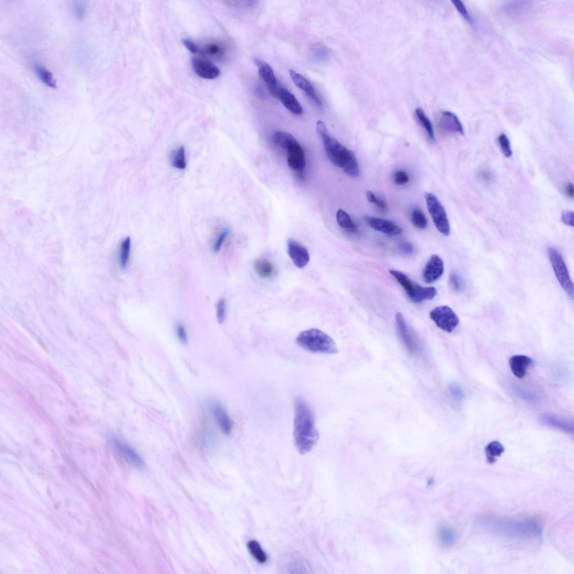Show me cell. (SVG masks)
<instances>
[{
  "label": "cell",
  "mask_w": 574,
  "mask_h": 574,
  "mask_svg": "<svg viewBox=\"0 0 574 574\" xmlns=\"http://www.w3.org/2000/svg\"><path fill=\"white\" fill-rule=\"evenodd\" d=\"M172 166L179 169H185L187 166L186 159L185 150L183 146L180 147L173 154L172 159Z\"/></svg>",
  "instance_id": "cell-27"
},
{
  "label": "cell",
  "mask_w": 574,
  "mask_h": 574,
  "mask_svg": "<svg viewBox=\"0 0 574 574\" xmlns=\"http://www.w3.org/2000/svg\"><path fill=\"white\" fill-rule=\"evenodd\" d=\"M549 259L552 264L553 271L561 286L569 297L573 298L574 286L571 276L564 260L558 250L554 247H550L548 250Z\"/></svg>",
  "instance_id": "cell-6"
},
{
  "label": "cell",
  "mask_w": 574,
  "mask_h": 574,
  "mask_svg": "<svg viewBox=\"0 0 574 574\" xmlns=\"http://www.w3.org/2000/svg\"><path fill=\"white\" fill-rule=\"evenodd\" d=\"M395 323L398 336L408 352L414 356L419 355L421 352L420 346L408 329L405 319L401 313H396Z\"/></svg>",
  "instance_id": "cell-9"
},
{
  "label": "cell",
  "mask_w": 574,
  "mask_h": 574,
  "mask_svg": "<svg viewBox=\"0 0 574 574\" xmlns=\"http://www.w3.org/2000/svg\"><path fill=\"white\" fill-rule=\"evenodd\" d=\"M205 51L210 56L214 57L220 56L224 53V49L220 45L217 43H210L206 45Z\"/></svg>",
  "instance_id": "cell-34"
},
{
  "label": "cell",
  "mask_w": 574,
  "mask_h": 574,
  "mask_svg": "<svg viewBox=\"0 0 574 574\" xmlns=\"http://www.w3.org/2000/svg\"><path fill=\"white\" fill-rule=\"evenodd\" d=\"M183 43L185 46L187 47L190 51L193 53H197L200 52L199 46L192 40L188 39L183 40Z\"/></svg>",
  "instance_id": "cell-42"
},
{
  "label": "cell",
  "mask_w": 574,
  "mask_h": 574,
  "mask_svg": "<svg viewBox=\"0 0 574 574\" xmlns=\"http://www.w3.org/2000/svg\"><path fill=\"white\" fill-rule=\"evenodd\" d=\"M276 97L279 98L284 106L293 114L301 115L304 114L303 107L290 91L285 88H279Z\"/></svg>",
  "instance_id": "cell-19"
},
{
  "label": "cell",
  "mask_w": 574,
  "mask_h": 574,
  "mask_svg": "<svg viewBox=\"0 0 574 574\" xmlns=\"http://www.w3.org/2000/svg\"><path fill=\"white\" fill-rule=\"evenodd\" d=\"M574 212L571 210H564L561 214V221L568 226L574 227Z\"/></svg>",
  "instance_id": "cell-39"
},
{
  "label": "cell",
  "mask_w": 574,
  "mask_h": 574,
  "mask_svg": "<svg viewBox=\"0 0 574 574\" xmlns=\"http://www.w3.org/2000/svg\"><path fill=\"white\" fill-rule=\"evenodd\" d=\"M209 408L221 430L225 434H230L232 429V422L225 408L220 403L212 402L209 404Z\"/></svg>",
  "instance_id": "cell-14"
},
{
  "label": "cell",
  "mask_w": 574,
  "mask_h": 574,
  "mask_svg": "<svg viewBox=\"0 0 574 574\" xmlns=\"http://www.w3.org/2000/svg\"><path fill=\"white\" fill-rule=\"evenodd\" d=\"M316 131L330 162L350 177L360 176V167L354 153L329 134L324 122L317 121Z\"/></svg>",
  "instance_id": "cell-2"
},
{
  "label": "cell",
  "mask_w": 574,
  "mask_h": 574,
  "mask_svg": "<svg viewBox=\"0 0 574 574\" xmlns=\"http://www.w3.org/2000/svg\"><path fill=\"white\" fill-rule=\"evenodd\" d=\"M428 212L439 232L445 236L451 234V225L445 208L437 197L430 192L424 194Z\"/></svg>",
  "instance_id": "cell-7"
},
{
  "label": "cell",
  "mask_w": 574,
  "mask_h": 574,
  "mask_svg": "<svg viewBox=\"0 0 574 574\" xmlns=\"http://www.w3.org/2000/svg\"><path fill=\"white\" fill-rule=\"evenodd\" d=\"M192 65L194 72L204 79H214L220 76V70L217 66L205 60L193 58Z\"/></svg>",
  "instance_id": "cell-15"
},
{
  "label": "cell",
  "mask_w": 574,
  "mask_h": 574,
  "mask_svg": "<svg viewBox=\"0 0 574 574\" xmlns=\"http://www.w3.org/2000/svg\"><path fill=\"white\" fill-rule=\"evenodd\" d=\"M366 197L367 200L372 204H375L377 207L382 210H385L387 208L386 205L383 201L378 199L375 196V194L371 191L366 192Z\"/></svg>",
  "instance_id": "cell-33"
},
{
  "label": "cell",
  "mask_w": 574,
  "mask_h": 574,
  "mask_svg": "<svg viewBox=\"0 0 574 574\" xmlns=\"http://www.w3.org/2000/svg\"><path fill=\"white\" fill-rule=\"evenodd\" d=\"M444 272V263L443 259L438 255H433L424 268L422 277L425 282L433 283L441 277Z\"/></svg>",
  "instance_id": "cell-11"
},
{
  "label": "cell",
  "mask_w": 574,
  "mask_h": 574,
  "mask_svg": "<svg viewBox=\"0 0 574 574\" xmlns=\"http://www.w3.org/2000/svg\"><path fill=\"white\" fill-rule=\"evenodd\" d=\"M450 283H451V286L456 291H459L460 289V282L459 277L457 274H453L450 278Z\"/></svg>",
  "instance_id": "cell-44"
},
{
  "label": "cell",
  "mask_w": 574,
  "mask_h": 574,
  "mask_svg": "<svg viewBox=\"0 0 574 574\" xmlns=\"http://www.w3.org/2000/svg\"><path fill=\"white\" fill-rule=\"evenodd\" d=\"M505 448L503 446L497 441L491 442L486 446L485 452L487 462L490 464H494L497 461V458L501 457Z\"/></svg>",
  "instance_id": "cell-22"
},
{
  "label": "cell",
  "mask_w": 574,
  "mask_h": 574,
  "mask_svg": "<svg viewBox=\"0 0 574 574\" xmlns=\"http://www.w3.org/2000/svg\"><path fill=\"white\" fill-rule=\"evenodd\" d=\"M478 178L485 184H490L494 181V176L489 169H485L478 173Z\"/></svg>",
  "instance_id": "cell-36"
},
{
  "label": "cell",
  "mask_w": 574,
  "mask_h": 574,
  "mask_svg": "<svg viewBox=\"0 0 574 574\" xmlns=\"http://www.w3.org/2000/svg\"><path fill=\"white\" fill-rule=\"evenodd\" d=\"M450 389H451V391L452 392L453 395L455 396L456 398H460L461 393L459 388L458 387L457 385H452L451 387H450Z\"/></svg>",
  "instance_id": "cell-46"
},
{
  "label": "cell",
  "mask_w": 574,
  "mask_h": 574,
  "mask_svg": "<svg viewBox=\"0 0 574 574\" xmlns=\"http://www.w3.org/2000/svg\"><path fill=\"white\" fill-rule=\"evenodd\" d=\"M230 232V231L229 229H226L219 236L214 246L213 251L214 253H218V252L220 251L223 243H224L226 238L229 236Z\"/></svg>",
  "instance_id": "cell-37"
},
{
  "label": "cell",
  "mask_w": 574,
  "mask_h": 574,
  "mask_svg": "<svg viewBox=\"0 0 574 574\" xmlns=\"http://www.w3.org/2000/svg\"><path fill=\"white\" fill-rule=\"evenodd\" d=\"M442 129L448 133H457L464 135V127L456 114L450 111L442 113L439 121Z\"/></svg>",
  "instance_id": "cell-16"
},
{
  "label": "cell",
  "mask_w": 574,
  "mask_h": 574,
  "mask_svg": "<svg viewBox=\"0 0 574 574\" xmlns=\"http://www.w3.org/2000/svg\"><path fill=\"white\" fill-rule=\"evenodd\" d=\"M75 10L77 16L79 18L84 17L85 14V6L83 2H77L75 5Z\"/></svg>",
  "instance_id": "cell-43"
},
{
  "label": "cell",
  "mask_w": 574,
  "mask_h": 574,
  "mask_svg": "<svg viewBox=\"0 0 574 574\" xmlns=\"http://www.w3.org/2000/svg\"><path fill=\"white\" fill-rule=\"evenodd\" d=\"M287 253L294 265L299 269H303L306 266L310 259L306 248L291 238L287 242Z\"/></svg>",
  "instance_id": "cell-10"
},
{
  "label": "cell",
  "mask_w": 574,
  "mask_h": 574,
  "mask_svg": "<svg viewBox=\"0 0 574 574\" xmlns=\"http://www.w3.org/2000/svg\"><path fill=\"white\" fill-rule=\"evenodd\" d=\"M429 317L437 327L445 332L451 333L459 324V317L448 306H440L429 312Z\"/></svg>",
  "instance_id": "cell-8"
},
{
  "label": "cell",
  "mask_w": 574,
  "mask_h": 574,
  "mask_svg": "<svg viewBox=\"0 0 574 574\" xmlns=\"http://www.w3.org/2000/svg\"><path fill=\"white\" fill-rule=\"evenodd\" d=\"M389 272L403 288L409 298L414 303L420 304L425 301L432 300L437 294L435 288L421 286L419 284L413 282L402 271L391 269Z\"/></svg>",
  "instance_id": "cell-5"
},
{
  "label": "cell",
  "mask_w": 574,
  "mask_h": 574,
  "mask_svg": "<svg viewBox=\"0 0 574 574\" xmlns=\"http://www.w3.org/2000/svg\"><path fill=\"white\" fill-rule=\"evenodd\" d=\"M372 229L391 236H397L402 233L403 230L394 222L385 219L366 216L365 218Z\"/></svg>",
  "instance_id": "cell-13"
},
{
  "label": "cell",
  "mask_w": 574,
  "mask_h": 574,
  "mask_svg": "<svg viewBox=\"0 0 574 574\" xmlns=\"http://www.w3.org/2000/svg\"><path fill=\"white\" fill-rule=\"evenodd\" d=\"M411 221L417 229L424 230L427 228L428 221L426 216L422 210L416 209L413 210L411 214Z\"/></svg>",
  "instance_id": "cell-28"
},
{
  "label": "cell",
  "mask_w": 574,
  "mask_h": 574,
  "mask_svg": "<svg viewBox=\"0 0 574 574\" xmlns=\"http://www.w3.org/2000/svg\"><path fill=\"white\" fill-rule=\"evenodd\" d=\"M509 365L515 377L523 379L525 377L528 368L533 365V360L524 355H516L510 358Z\"/></svg>",
  "instance_id": "cell-20"
},
{
  "label": "cell",
  "mask_w": 574,
  "mask_h": 574,
  "mask_svg": "<svg viewBox=\"0 0 574 574\" xmlns=\"http://www.w3.org/2000/svg\"><path fill=\"white\" fill-rule=\"evenodd\" d=\"M177 334L179 340L184 344L188 343V336L183 324L179 323L177 325Z\"/></svg>",
  "instance_id": "cell-41"
},
{
  "label": "cell",
  "mask_w": 574,
  "mask_h": 574,
  "mask_svg": "<svg viewBox=\"0 0 574 574\" xmlns=\"http://www.w3.org/2000/svg\"><path fill=\"white\" fill-rule=\"evenodd\" d=\"M130 250L131 239L130 237H127L121 243L120 255H119V261H120V265L123 269H125L128 263H129Z\"/></svg>",
  "instance_id": "cell-29"
},
{
  "label": "cell",
  "mask_w": 574,
  "mask_h": 574,
  "mask_svg": "<svg viewBox=\"0 0 574 574\" xmlns=\"http://www.w3.org/2000/svg\"><path fill=\"white\" fill-rule=\"evenodd\" d=\"M399 249L403 253L409 255L414 254L415 251V248L412 243L406 241L400 243Z\"/></svg>",
  "instance_id": "cell-40"
},
{
  "label": "cell",
  "mask_w": 574,
  "mask_h": 574,
  "mask_svg": "<svg viewBox=\"0 0 574 574\" xmlns=\"http://www.w3.org/2000/svg\"><path fill=\"white\" fill-rule=\"evenodd\" d=\"M410 181V177L406 172L399 171L394 176V181L396 185L402 186L407 184Z\"/></svg>",
  "instance_id": "cell-35"
},
{
  "label": "cell",
  "mask_w": 574,
  "mask_h": 574,
  "mask_svg": "<svg viewBox=\"0 0 574 574\" xmlns=\"http://www.w3.org/2000/svg\"><path fill=\"white\" fill-rule=\"evenodd\" d=\"M37 76L45 85L51 88H56V81L53 78L52 74L48 70L42 67V65L35 64L34 66Z\"/></svg>",
  "instance_id": "cell-25"
},
{
  "label": "cell",
  "mask_w": 574,
  "mask_h": 574,
  "mask_svg": "<svg viewBox=\"0 0 574 574\" xmlns=\"http://www.w3.org/2000/svg\"><path fill=\"white\" fill-rule=\"evenodd\" d=\"M254 62L258 66L259 76L265 82L269 93L272 96L276 97L279 88L273 70L266 62L258 59H255Z\"/></svg>",
  "instance_id": "cell-12"
},
{
  "label": "cell",
  "mask_w": 574,
  "mask_h": 574,
  "mask_svg": "<svg viewBox=\"0 0 574 574\" xmlns=\"http://www.w3.org/2000/svg\"><path fill=\"white\" fill-rule=\"evenodd\" d=\"M452 2L454 6L456 7L457 11L459 12V14L465 19L466 21L470 24H473V19L470 17V15L464 5L463 2L459 1V0H456V1H452Z\"/></svg>",
  "instance_id": "cell-31"
},
{
  "label": "cell",
  "mask_w": 574,
  "mask_h": 574,
  "mask_svg": "<svg viewBox=\"0 0 574 574\" xmlns=\"http://www.w3.org/2000/svg\"><path fill=\"white\" fill-rule=\"evenodd\" d=\"M441 538L445 543L452 544L456 541V534L451 530L447 529L441 533Z\"/></svg>",
  "instance_id": "cell-38"
},
{
  "label": "cell",
  "mask_w": 574,
  "mask_h": 574,
  "mask_svg": "<svg viewBox=\"0 0 574 574\" xmlns=\"http://www.w3.org/2000/svg\"><path fill=\"white\" fill-rule=\"evenodd\" d=\"M226 316V302L225 299L219 300L217 305V318L219 323H224Z\"/></svg>",
  "instance_id": "cell-32"
},
{
  "label": "cell",
  "mask_w": 574,
  "mask_h": 574,
  "mask_svg": "<svg viewBox=\"0 0 574 574\" xmlns=\"http://www.w3.org/2000/svg\"><path fill=\"white\" fill-rule=\"evenodd\" d=\"M273 140L287 152L288 166L303 176L306 167L305 153L299 142L292 134L284 131L276 132Z\"/></svg>",
  "instance_id": "cell-4"
},
{
  "label": "cell",
  "mask_w": 574,
  "mask_h": 574,
  "mask_svg": "<svg viewBox=\"0 0 574 574\" xmlns=\"http://www.w3.org/2000/svg\"><path fill=\"white\" fill-rule=\"evenodd\" d=\"M564 191L566 196L568 197L569 199H574V188L573 183L569 182V183L565 184L564 187Z\"/></svg>",
  "instance_id": "cell-45"
},
{
  "label": "cell",
  "mask_w": 574,
  "mask_h": 574,
  "mask_svg": "<svg viewBox=\"0 0 574 574\" xmlns=\"http://www.w3.org/2000/svg\"><path fill=\"white\" fill-rule=\"evenodd\" d=\"M247 548L253 558L260 564L267 563L268 555L258 541L251 540L247 543Z\"/></svg>",
  "instance_id": "cell-23"
},
{
  "label": "cell",
  "mask_w": 574,
  "mask_h": 574,
  "mask_svg": "<svg viewBox=\"0 0 574 574\" xmlns=\"http://www.w3.org/2000/svg\"><path fill=\"white\" fill-rule=\"evenodd\" d=\"M337 221L339 226L345 230L356 231L357 226L354 224L349 215L343 209H339L336 214Z\"/></svg>",
  "instance_id": "cell-24"
},
{
  "label": "cell",
  "mask_w": 574,
  "mask_h": 574,
  "mask_svg": "<svg viewBox=\"0 0 574 574\" xmlns=\"http://www.w3.org/2000/svg\"><path fill=\"white\" fill-rule=\"evenodd\" d=\"M113 443L115 448L121 454L125 459L130 464L136 468L142 469L144 467L145 464L139 454L134 450L123 441L117 438H115Z\"/></svg>",
  "instance_id": "cell-17"
},
{
  "label": "cell",
  "mask_w": 574,
  "mask_h": 574,
  "mask_svg": "<svg viewBox=\"0 0 574 574\" xmlns=\"http://www.w3.org/2000/svg\"><path fill=\"white\" fill-rule=\"evenodd\" d=\"M296 341L301 348L313 353L334 354L338 352L333 339L319 329L313 328L301 332Z\"/></svg>",
  "instance_id": "cell-3"
},
{
  "label": "cell",
  "mask_w": 574,
  "mask_h": 574,
  "mask_svg": "<svg viewBox=\"0 0 574 574\" xmlns=\"http://www.w3.org/2000/svg\"><path fill=\"white\" fill-rule=\"evenodd\" d=\"M293 439L297 451L302 455L310 452L319 439L311 409L301 397L295 401Z\"/></svg>",
  "instance_id": "cell-1"
},
{
  "label": "cell",
  "mask_w": 574,
  "mask_h": 574,
  "mask_svg": "<svg viewBox=\"0 0 574 574\" xmlns=\"http://www.w3.org/2000/svg\"><path fill=\"white\" fill-rule=\"evenodd\" d=\"M416 114L417 118H418L419 120L421 122V125H422V126L424 128L425 130L426 131L429 138L433 140V141H435V136L434 131H433L432 124L431 121L429 120V119L427 117L426 115L425 114L424 111L420 108L416 109Z\"/></svg>",
  "instance_id": "cell-26"
},
{
  "label": "cell",
  "mask_w": 574,
  "mask_h": 574,
  "mask_svg": "<svg viewBox=\"0 0 574 574\" xmlns=\"http://www.w3.org/2000/svg\"><path fill=\"white\" fill-rule=\"evenodd\" d=\"M498 141L499 147L503 155L506 158H510L513 155V151L509 138L504 134L502 133L498 136Z\"/></svg>",
  "instance_id": "cell-30"
},
{
  "label": "cell",
  "mask_w": 574,
  "mask_h": 574,
  "mask_svg": "<svg viewBox=\"0 0 574 574\" xmlns=\"http://www.w3.org/2000/svg\"><path fill=\"white\" fill-rule=\"evenodd\" d=\"M254 269L257 273L263 278H270L275 273V268L270 262L264 259L256 260Z\"/></svg>",
  "instance_id": "cell-21"
},
{
  "label": "cell",
  "mask_w": 574,
  "mask_h": 574,
  "mask_svg": "<svg viewBox=\"0 0 574 574\" xmlns=\"http://www.w3.org/2000/svg\"><path fill=\"white\" fill-rule=\"evenodd\" d=\"M290 73L293 81L294 82L297 87L302 90L318 106H322L321 100L317 96L315 89L310 82L302 75L295 72L294 70H291Z\"/></svg>",
  "instance_id": "cell-18"
}]
</instances>
